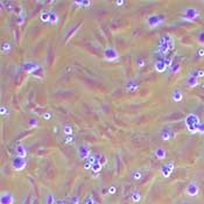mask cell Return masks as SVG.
<instances>
[{
    "mask_svg": "<svg viewBox=\"0 0 204 204\" xmlns=\"http://www.w3.org/2000/svg\"><path fill=\"white\" fill-rule=\"evenodd\" d=\"M13 166H14V168L18 169V170L22 169V168L26 166V161H25V159H23V157H19V156H18V157L13 161Z\"/></svg>",
    "mask_w": 204,
    "mask_h": 204,
    "instance_id": "6da1fadb",
    "label": "cell"
},
{
    "mask_svg": "<svg viewBox=\"0 0 204 204\" xmlns=\"http://www.w3.org/2000/svg\"><path fill=\"white\" fill-rule=\"evenodd\" d=\"M173 166H174V165H173L171 162H170V163H168V165H165V166H163V168H162L161 173H162V175H163L165 177H168V175L173 171V168H174Z\"/></svg>",
    "mask_w": 204,
    "mask_h": 204,
    "instance_id": "7a4b0ae2",
    "label": "cell"
},
{
    "mask_svg": "<svg viewBox=\"0 0 204 204\" xmlns=\"http://www.w3.org/2000/svg\"><path fill=\"white\" fill-rule=\"evenodd\" d=\"M15 152H17V155L19 157H26V148L23 147V146H17V148H15Z\"/></svg>",
    "mask_w": 204,
    "mask_h": 204,
    "instance_id": "3957f363",
    "label": "cell"
},
{
    "mask_svg": "<svg viewBox=\"0 0 204 204\" xmlns=\"http://www.w3.org/2000/svg\"><path fill=\"white\" fill-rule=\"evenodd\" d=\"M79 155H81L82 159L90 157V151L87 149L86 147H79Z\"/></svg>",
    "mask_w": 204,
    "mask_h": 204,
    "instance_id": "277c9868",
    "label": "cell"
},
{
    "mask_svg": "<svg viewBox=\"0 0 204 204\" xmlns=\"http://www.w3.org/2000/svg\"><path fill=\"white\" fill-rule=\"evenodd\" d=\"M155 155L157 159H163L166 156V151L163 148H156L155 151Z\"/></svg>",
    "mask_w": 204,
    "mask_h": 204,
    "instance_id": "5b68a950",
    "label": "cell"
},
{
    "mask_svg": "<svg viewBox=\"0 0 204 204\" xmlns=\"http://www.w3.org/2000/svg\"><path fill=\"white\" fill-rule=\"evenodd\" d=\"M41 20L42 21H45V22H48V21H50V13H42L41 14Z\"/></svg>",
    "mask_w": 204,
    "mask_h": 204,
    "instance_id": "8992f818",
    "label": "cell"
},
{
    "mask_svg": "<svg viewBox=\"0 0 204 204\" xmlns=\"http://www.w3.org/2000/svg\"><path fill=\"white\" fill-rule=\"evenodd\" d=\"M155 68H156V70H157V71L162 72V71L166 69V64H163L162 62H157V63H156V65H155Z\"/></svg>",
    "mask_w": 204,
    "mask_h": 204,
    "instance_id": "52a82bcc",
    "label": "cell"
},
{
    "mask_svg": "<svg viewBox=\"0 0 204 204\" xmlns=\"http://www.w3.org/2000/svg\"><path fill=\"white\" fill-rule=\"evenodd\" d=\"M63 132L69 137V135H71L72 134V127H70L69 125H67V126H64L63 127Z\"/></svg>",
    "mask_w": 204,
    "mask_h": 204,
    "instance_id": "ba28073f",
    "label": "cell"
},
{
    "mask_svg": "<svg viewBox=\"0 0 204 204\" xmlns=\"http://www.w3.org/2000/svg\"><path fill=\"white\" fill-rule=\"evenodd\" d=\"M173 98H174V100H175V101H180V100H181V98H182V96H181V93L177 91V92H175V93H174Z\"/></svg>",
    "mask_w": 204,
    "mask_h": 204,
    "instance_id": "9c48e42d",
    "label": "cell"
},
{
    "mask_svg": "<svg viewBox=\"0 0 204 204\" xmlns=\"http://www.w3.org/2000/svg\"><path fill=\"white\" fill-rule=\"evenodd\" d=\"M9 49H11V46L8 45V43H5L4 47H3V51H9Z\"/></svg>",
    "mask_w": 204,
    "mask_h": 204,
    "instance_id": "30bf717a",
    "label": "cell"
},
{
    "mask_svg": "<svg viewBox=\"0 0 204 204\" xmlns=\"http://www.w3.org/2000/svg\"><path fill=\"white\" fill-rule=\"evenodd\" d=\"M133 177H134L135 180H140V179H141V174H140V173H134V174H133Z\"/></svg>",
    "mask_w": 204,
    "mask_h": 204,
    "instance_id": "8fae6325",
    "label": "cell"
},
{
    "mask_svg": "<svg viewBox=\"0 0 204 204\" xmlns=\"http://www.w3.org/2000/svg\"><path fill=\"white\" fill-rule=\"evenodd\" d=\"M139 199H140V196H139V194L134 193V194H133V201H135V202H137V201H139Z\"/></svg>",
    "mask_w": 204,
    "mask_h": 204,
    "instance_id": "7c38bea8",
    "label": "cell"
},
{
    "mask_svg": "<svg viewBox=\"0 0 204 204\" xmlns=\"http://www.w3.org/2000/svg\"><path fill=\"white\" fill-rule=\"evenodd\" d=\"M162 139L163 140H169V134L168 133H163L162 134Z\"/></svg>",
    "mask_w": 204,
    "mask_h": 204,
    "instance_id": "4fadbf2b",
    "label": "cell"
},
{
    "mask_svg": "<svg viewBox=\"0 0 204 204\" xmlns=\"http://www.w3.org/2000/svg\"><path fill=\"white\" fill-rule=\"evenodd\" d=\"M50 113H45V114H43V118H45V119H50Z\"/></svg>",
    "mask_w": 204,
    "mask_h": 204,
    "instance_id": "5bb4252c",
    "label": "cell"
},
{
    "mask_svg": "<svg viewBox=\"0 0 204 204\" xmlns=\"http://www.w3.org/2000/svg\"><path fill=\"white\" fill-rule=\"evenodd\" d=\"M71 141H72V137H71V135H69V137L67 138V140H65V142H67V143H69V142H71Z\"/></svg>",
    "mask_w": 204,
    "mask_h": 204,
    "instance_id": "9a60e30c",
    "label": "cell"
},
{
    "mask_svg": "<svg viewBox=\"0 0 204 204\" xmlns=\"http://www.w3.org/2000/svg\"><path fill=\"white\" fill-rule=\"evenodd\" d=\"M53 201H54V197H53V196H49V198H48V204H51Z\"/></svg>",
    "mask_w": 204,
    "mask_h": 204,
    "instance_id": "2e32d148",
    "label": "cell"
},
{
    "mask_svg": "<svg viewBox=\"0 0 204 204\" xmlns=\"http://www.w3.org/2000/svg\"><path fill=\"white\" fill-rule=\"evenodd\" d=\"M5 113H6V109L3 106V107H1V114H5Z\"/></svg>",
    "mask_w": 204,
    "mask_h": 204,
    "instance_id": "e0dca14e",
    "label": "cell"
},
{
    "mask_svg": "<svg viewBox=\"0 0 204 204\" xmlns=\"http://www.w3.org/2000/svg\"><path fill=\"white\" fill-rule=\"evenodd\" d=\"M115 4H117V5H118V6H121V5L124 4V1H117Z\"/></svg>",
    "mask_w": 204,
    "mask_h": 204,
    "instance_id": "ac0fdd59",
    "label": "cell"
},
{
    "mask_svg": "<svg viewBox=\"0 0 204 204\" xmlns=\"http://www.w3.org/2000/svg\"><path fill=\"white\" fill-rule=\"evenodd\" d=\"M109 191H110V193H114V191H115V189H114V188H112L111 190H109Z\"/></svg>",
    "mask_w": 204,
    "mask_h": 204,
    "instance_id": "d6986e66",
    "label": "cell"
}]
</instances>
